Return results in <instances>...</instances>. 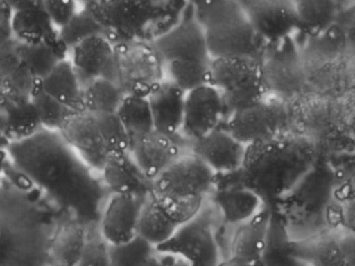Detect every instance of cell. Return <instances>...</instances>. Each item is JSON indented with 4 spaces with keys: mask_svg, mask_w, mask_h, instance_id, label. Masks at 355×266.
I'll use <instances>...</instances> for the list:
<instances>
[{
    "mask_svg": "<svg viewBox=\"0 0 355 266\" xmlns=\"http://www.w3.org/2000/svg\"><path fill=\"white\" fill-rule=\"evenodd\" d=\"M6 147L16 170L67 212L71 222L86 226L98 219L103 187L61 133L41 128Z\"/></svg>",
    "mask_w": 355,
    "mask_h": 266,
    "instance_id": "cell-1",
    "label": "cell"
},
{
    "mask_svg": "<svg viewBox=\"0 0 355 266\" xmlns=\"http://www.w3.org/2000/svg\"><path fill=\"white\" fill-rule=\"evenodd\" d=\"M317 159L315 145L304 137L278 136L247 145L238 170L241 188L263 201L290 192L311 172Z\"/></svg>",
    "mask_w": 355,
    "mask_h": 266,
    "instance_id": "cell-2",
    "label": "cell"
},
{
    "mask_svg": "<svg viewBox=\"0 0 355 266\" xmlns=\"http://www.w3.org/2000/svg\"><path fill=\"white\" fill-rule=\"evenodd\" d=\"M49 226L21 191L0 189V266H49Z\"/></svg>",
    "mask_w": 355,
    "mask_h": 266,
    "instance_id": "cell-3",
    "label": "cell"
},
{
    "mask_svg": "<svg viewBox=\"0 0 355 266\" xmlns=\"http://www.w3.org/2000/svg\"><path fill=\"white\" fill-rule=\"evenodd\" d=\"M155 49L166 64L170 80L188 92L209 84L211 57L202 28L189 19L155 41Z\"/></svg>",
    "mask_w": 355,
    "mask_h": 266,
    "instance_id": "cell-4",
    "label": "cell"
},
{
    "mask_svg": "<svg viewBox=\"0 0 355 266\" xmlns=\"http://www.w3.org/2000/svg\"><path fill=\"white\" fill-rule=\"evenodd\" d=\"M200 24L211 59L253 56L255 34L238 0H197Z\"/></svg>",
    "mask_w": 355,
    "mask_h": 266,
    "instance_id": "cell-5",
    "label": "cell"
},
{
    "mask_svg": "<svg viewBox=\"0 0 355 266\" xmlns=\"http://www.w3.org/2000/svg\"><path fill=\"white\" fill-rule=\"evenodd\" d=\"M209 84L219 91L228 114L261 101L265 94L263 70L253 56L211 60Z\"/></svg>",
    "mask_w": 355,
    "mask_h": 266,
    "instance_id": "cell-6",
    "label": "cell"
},
{
    "mask_svg": "<svg viewBox=\"0 0 355 266\" xmlns=\"http://www.w3.org/2000/svg\"><path fill=\"white\" fill-rule=\"evenodd\" d=\"M214 216L213 208L202 203L194 217L155 249L180 256L189 266H217L221 261L214 233Z\"/></svg>",
    "mask_w": 355,
    "mask_h": 266,
    "instance_id": "cell-7",
    "label": "cell"
},
{
    "mask_svg": "<svg viewBox=\"0 0 355 266\" xmlns=\"http://www.w3.org/2000/svg\"><path fill=\"white\" fill-rule=\"evenodd\" d=\"M203 199H172L151 194L143 203L138 235L157 247L200 210Z\"/></svg>",
    "mask_w": 355,
    "mask_h": 266,
    "instance_id": "cell-8",
    "label": "cell"
},
{
    "mask_svg": "<svg viewBox=\"0 0 355 266\" xmlns=\"http://www.w3.org/2000/svg\"><path fill=\"white\" fill-rule=\"evenodd\" d=\"M216 174L194 155L180 156L153 181V194L172 199H203Z\"/></svg>",
    "mask_w": 355,
    "mask_h": 266,
    "instance_id": "cell-9",
    "label": "cell"
},
{
    "mask_svg": "<svg viewBox=\"0 0 355 266\" xmlns=\"http://www.w3.org/2000/svg\"><path fill=\"white\" fill-rule=\"evenodd\" d=\"M288 119L286 108L263 99L232 112L225 130L247 147L278 136L288 124Z\"/></svg>",
    "mask_w": 355,
    "mask_h": 266,
    "instance_id": "cell-10",
    "label": "cell"
},
{
    "mask_svg": "<svg viewBox=\"0 0 355 266\" xmlns=\"http://www.w3.org/2000/svg\"><path fill=\"white\" fill-rule=\"evenodd\" d=\"M59 132L91 169L101 172L110 153L96 114L72 112Z\"/></svg>",
    "mask_w": 355,
    "mask_h": 266,
    "instance_id": "cell-11",
    "label": "cell"
},
{
    "mask_svg": "<svg viewBox=\"0 0 355 266\" xmlns=\"http://www.w3.org/2000/svg\"><path fill=\"white\" fill-rule=\"evenodd\" d=\"M107 33L132 36L155 16V0H94L86 5Z\"/></svg>",
    "mask_w": 355,
    "mask_h": 266,
    "instance_id": "cell-12",
    "label": "cell"
},
{
    "mask_svg": "<svg viewBox=\"0 0 355 266\" xmlns=\"http://www.w3.org/2000/svg\"><path fill=\"white\" fill-rule=\"evenodd\" d=\"M259 38L276 41L300 28L293 0H238Z\"/></svg>",
    "mask_w": 355,
    "mask_h": 266,
    "instance_id": "cell-13",
    "label": "cell"
},
{
    "mask_svg": "<svg viewBox=\"0 0 355 266\" xmlns=\"http://www.w3.org/2000/svg\"><path fill=\"white\" fill-rule=\"evenodd\" d=\"M226 113L219 91L211 84L191 89L184 97L182 132L190 140H196L219 128Z\"/></svg>",
    "mask_w": 355,
    "mask_h": 266,
    "instance_id": "cell-14",
    "label": "cell"
},
{
    "mask_svg": "<svg viewBox=\"0 0 355 266\" xmlns=\"http://www.w3.org/2000/svg\"><path fill=\"white\" fill-rule=\"evenodd\" d=\"M192 155L207 164L216 174H232L242 167L246 145L219 128L192 141Z\"/></svg>",
    "mask_w": 355,
    "mask_h": 266,
    "instance_id": "cell-15",
    "label": "cell"
},
{
    "mask_svg": "<svg viewBox=\"0 0 355 266\" xmlns=\"http://www.w3.org/2000/svg\"><path fill=\"white\" fill-rule=\"evenodd\" d=\"M291 253L306 266H353V242L347 237L324 234L291 241Z\"/></svg>",
    "mask_w": 355,
    "mask_h": 266,
    "instance_id": "cell-16",
    "label": "cell"
},
{
    "mask_svg": "<svg viewBox=\"0 0 355 266\" xmlns=\"http://www.w3.org/2000/svg\"><path fill=\"white\" fill-rule=\"evenodd\" d=\"M144 201L128 195H112L101 218V234L107 244H122L138 235Z\"/></svg>",
    "mask_w": 355,
    "mask_h": 266,
    "instance_id": "cell-17",
    "label": "cell"
},
{
    "mask_svg": "<svg viewBox=\"0 0 355 266\" xmlns=\"http://www.w3.org/2000/svg\"><path fill=\"white\" fill-rule=\"evenodd\" d=\"M186 91L171 81L155 83L147 92L155 132L175 136L182 130Z\"/></svg>",
    "mask_w": 355,
    "mask_h": 266,
    "instance_id": "cell-18",
    "label": "cell"
},
{
    "mask_svg": "<svg viewBox=\"0 0 355 266\" xmlns=\"http://www.w3.org/2000/svg\"><path fill=\"white\" fill-rule=\"evenodd\" d=\"M130 153L151 181H155L182 156L180 144L174 137L155 131L132 140Z\"/></svg>",
    "mask_w": 355,
    "mask_h": 266,
    "instance_id": "cell-19",
    "label": "cell"
},
{
    "mask_svg": "<svg viewBox=\"0 0 355 266\" xmlns=\"http://www.w3.org/2000/svg\"><path fill=\"white\" fill-rule=\"evenodd\" d=\"M103 182L113 194L146 201L153 192V181L147 178L128 153L109 158L101 169Z\"/></svg>",
    "mask_w": 355,
    "mask_h": 266,
    "instance_id": "cell-20",
    "label": "cell"
},
{
    "mask_svg": "<svg viewBox=\"0 0 355 266\" xmlns=\"http://www.w3.org/2000/svg\"><path fill=\"white\" fill-rule=\"evenodd\" d=\"M114 51L113 43L105 35L91 37L69 51L70 62L83 88L97 78L109 76Z\"/></svg>",
    "mask_w": 355,
    "mask_h": 266,
    "instance_id": "cell-21",
    "label": "cell"
},
{
    "mask_svg": "<svg viewBox=\"0 0 355 266\" xmlns=\"http://www.w3.org/2000/svg\"><path fill=\"white\" fill-rule=\"evenodd\" d=\"M270 214L271 209L266 208L238 228L232 242V258L246 263H259L265 249Z\"/></svg>",
    "mask_w": 355,
    "mask_h": 266,
    "instance_id": "cell-22",
    "label": "cell"
},
{
    "mask_svg": "<svg viewBox=\"0 0 355 266\" xmlns=\"http://www.w3.org/2000/svg\"><path fill=\"white\" fill-rule=\"evenodd\" d=\"M43 90L72 111L83 110V87L68 58L60 61L39 80Z\"/></svg>",
    "mask_w": 355,
    "mask_h": 266,
    "instance_id": "cell-23",
    "label": "cell"
},
{
    "mask_svg": "<svg viewBox=\"0 0 355 266\" xmlns=\"http://www.w3.org/2000/svg\"><path fill=\"white\" fill-rule=\"evenodd\" d=\"M14 40L22 45H36L58 38V30L43 8L14 12L11 19Z\"/></svg>",
    "mask_w": 355,
    "mask_h": 266,
    "instance_id": "cell-24",
    "label": "cell"
},
{
    "mask_svg": "<svg viewBox=\"0 0 355 266\" xmlns=\"http://www.w3.org/2000/svg\"><path fill=\"white\" fill-rule=\"evenodd\" d=\"M88 239L86 226L80 222H68L49 241V261L63 265H78Z\"/></svg>",
    "mask_w": 355,
    "mask_h": 266,
    "instance_id": "cell-25",
    "label": "cell"
},
{
    "mask_svg": "<svg viewBox=\"0 0 355 266\" xmlns=\"http://www.w3.org/2000/svg\"><path fill=\"white\" fill-rule=\"evenodd\" d=\"M291 239L279 214L272 212L268 224L265 249L257 266H306L291 253Z\"/></svg>",
    "mask_w": 355,
    "mask_h": 266,
    "instance_id": "cell-26",
    "label": "cell"
},
{
    "mask_svg": "<svg viewBox=\"0 0 355 266\" xmlns=\"http://www.w3.org/2000/svg\"><path fill=\"white\" fill-rule=\"evenodd\" d=\"M116 114L123 124L130 142L155 131L146 95L141 93L124 95Z\"/></svg>",
    "mask_w": 355,
    "mask_h": 266,
    "instance_id": "cell-27",
    "label": "cell"
},
{
    "mask_svg": "<svg viewBox=\"0 0 355 266\" xmlns=\"http://www.w3.org/2000/svg\"><path fill=\"white\" fill-rule=\"evenodd\" d=\"M19 53L22 65L35 78L42 80L60 61L67 58L68 51L57 38L40 44H20Z\"/></svg>",
    "mask_w": 355,
    "mask_h": 266,
    "instance_id": "cell-28",
    "label": "cell"
},
{
    "mask_svg": "<svg viewBox=\"0 0 355 266\" xmlns=\"http://www.w3.org/2000/svg\"><path fill=\"white\" fill-rule=\"evenodd\" d=\"M124 95L113 81L97 78L83 88V110L94 114L116 113Z\"/></svg>",
    "mask_w": 355,
    "mask_h": 266,
    "instance_id": "cell-29",
    "label": "cell"
},
{
    "mask_svg": "<svg viewBox=\"0 0 355 266\" xmlns=\"http://www.w3.org/2000/svg\"><path fill=\"white\" fill-rule=\"evenodd\" d=\"M98 35L105 36V30L87 6L84 9L78 10L69 22L58 31V39L67 51H71L83 41Z\"/></svg>",
    "mask_w": 355,
    "mask_h": 266,
    "instance_id": "cell-30",
    "label": "cell"
},
{
    "mask_svg": "<svg viewBox=\"0 0 355 266\" xmlns=\"http://www.w3.org/2000/svg\"><path fill=\"white\" fill-rule=\"evenodd\" d=\"M30 101L38 116L41 128L45 130L59 132L68 116L74 112L47 94L41 87L39 80L33 89Z\"/></svg>",
    "mask_w": 355,
    "mask_h": 266,
    "instance_id": "cell-31",
    "label": "cell"
},
{
    "mask_svg": "<svg viewBox=\"0 0 355 266\" xmlns=\"http://www.w3.org/2000/svg\"><path fill=\"white\" fill-rule=\"evenodd\" d=\"M300 28L311 32L325 30L334 18V0H293Z\"/></svg>",
    "mask_w": 355,
    "mask_h": 266,
    "instance_id": "cell-32",
    "label": "cell"
},
{
    "mask_svg": "<svg viewBox=\"0 0 355 266\" xmlns=\"http://www.w3.org/2000/svg\"><path fill=\"white\" fill-rule=\"evenodd\" d=\"M259 199L254 193L241 188L220 193L217 197V203L223 210L226 219L236 222L252 217L259 205Z\"/></svg>",
    "mask_w": 355,
    "mask_h": 266,
    "instance_id": "cell-33",
    "label": "cell"
},
{
    "mask_svg": "<svg viewBox=\"0 0 355 266\" xmlns=\"http://www.w3.org/2000/svg\"><path fill=\"white\" fill-rule=\"evenodd\" d=\"M155 251V245L137 235L128 242L109 245L110 262L111 266H142Z\"/></svg>",
    "mask_w": 355,
    "mask_h": 266,
    "instance_id": "cell-34",
    "label": "cell"
},
{
    "mask_svg": "<svg viewBox=\"0 0 355 266\" xmlns=\"http://www.w3.org/2000/svg\"><path fill=\"white\" fill-rule=\"evenodd\" d=\"M78 0H44L43 9L59 31L76 15L78 11Z\"/></svg>",
    "mask_w": 355,
    "mask_h": 266,
    "instance_id": "cell-35",
    "label": "cell"
},
{
    "mask_svg": "<svg viewBox=\"0 0 355 266\" xmlns=\"http://www.w3.org/2000/svg\"><path fill=\"white\" fill-rule=\"evenodd\" d=\"M76 266H111L109 244L103 239L90 238Z\"/></svg>",
    "mask_w": 355,
    "mask_h": 266,
    "instance_id": "cell-36",
    "label": "cell"
},
{
    "mask_svg": "<svg viewBox=\"0 0 355 266\" xmlns=\"http://www.w3.org/2000/svg\"><path fill=\"white\" fill-rule=\"evenodd\" d=\"M19 47L14 39L0 47V76L7 78L22 65Z\"/></svg>",
    "mask_w": 355,
    "mask_h": 266,
    "instance_id": "cell-37",
    "label": "cell"
},
{
    "mask_svg": "<svg viewBox=\"0 0 355 266\" xmlns=\"http://www.w3.org/2000/svg\"><path fill=\"white\" fill-rule=\"evenodd\" d=\"M142 266H189V263L180 256L162 253L155 249V253Z\"/></svg>",
    "mask_w": 355,
    "mask_h": 266,
    "instance_id": "cell-38",
    "label": "cell"
},
{
    "mask_svg": "<svg viewBox=\"0 0 355 266\" xmlns=\"http://www.w3.org/2000/svg\"><path fill=\"white\" fill-rule=\"evenodd\" d=\"M12 11L0 3V47L13 40V33H12Z\"/></svg>",
    "mask_w": 355,
    "mask_h": 266,
    "instance_id": "cell-39",
    "label": "cell"
},
{
    "mask_svg": "<svg viewBox=\"0 0 355 266\" xmlns=\"http://www.w3.org/2000/svg\"><path fill=\"white\" fill-rule=\"evenodd\" d=\"M0 3L7 6L12 13H14V12L24 11V10L43 8L44 0H0Z\"/></svg>",
    "mask_w": 355,
    "mask_h": 266,
    "instance_id": "cell-40",
    "label": "cell"
},
{
    "mask_svg": "<svg viewBox=\"0 0 355 266\" xmlns=\"http://www.w3.org/2000/svg\"><path fill=\"white\" fill-rule=\"evenodd\" d=\"M217 266H257V264L246 263V262L240 261V260L230 258L226 261L220 262Z\"/></svg>",
    "mask_w": 355,
    "mask_h": 266,
    "instance_id": "cell-41",
    "label": "cell"
},
{
    "mask_svg": "<svg viewBox=\"0 0 355 266\" xmlns=\"http://www.w3.org/2000/svg\"><path fill=\"white\" fill-rule=\"evenodd\" d=\"M8 160H9V157H8L7 147L0 145V176H1L3 169H5Z\"/></svg>",
    "mask_w": 355,
    "mask_h": 266,
    "instance_id": "cell-42",
    "label": "cell"
},
{
    "mask_svg": "<svg viewBox=\"0 0 355 266\" xmlns=\"http://www.w3.org/2000/svg\"><path fill=\"white\" fill-rule=\"evenodd\" d=\"M78 3H84L85 6L88 5V3H92L94 0H78Z\"/></svg>",
    "mask_w": 355,
    "mask_h": 266,
    "instance_id": "cell-43",
    "label": "cell"
},
{
    "mask_svg": "<svg viewBox=\"0 0 355 266\" xmlns=\"http://www.w3.org/2000/svg\"><path fill=\"white\" fill-rule=\"evenodd\" d=\"M49 266H69V265H63V264L49 263Z\"/></svg>",
    "mask_w": 355,
    "mask_h": 266,
    "instance_id": "cell-44",
    "label": "cell"
}]
</instances>
